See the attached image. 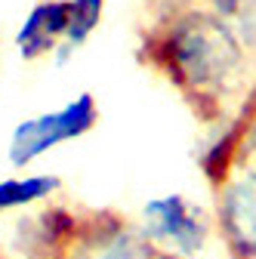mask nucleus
Segmentation results:
<instances>
[{
  "label": "nucleus",
  "mask_w": 256,
  "mask_h": 259,
  "mask_svg": "<svg viewBox=\"0 0 256 259\" xmlns=\"http://www.w3.org/2000/svg\"><path fill=\"white\" fill-rule=\"evenodd\" d=\"M139 59L207 130L226 123L256 87V59L229 22L201 0L145 16Z\"/></svg>",
  "instance_id": "obj_1"
},
{
  "label": "nucleus",
  "mask_w": 256,
  "mask_h": 259,
  "mask_svg": "<svg viewBox=\"0 0 256 259\" xmlns=\"http://www.w3.org/2000/svg\"><path fill=\"white\" fill-rule=\"evenodd\" d=\"M99 102L90 90L77 93L74 99H68L62 108L25 117L13 126L10 133V145H7V160L13 170H28L34 160H40L44 154H50L53 148L65 145V142H77L87 133H93L99 126Z\"/></svg>",
  "instance_id": "obj_2"
},
{
  "label": "nucleus",
  "mask_w": 256,
  "mask_h": 259,
  "mask_svg": "<svg viewBox=\"0 0 256 259\" xmlns=\"http://www.w3.org/2000/svg\"><path fill=\"white\" fill-rule=\"evenodd\" d=\"M136 222L157 250L176 259H198L207 250L210 235L216 232L213 213L179 191L145 201Z\"/></svg>",
  "instance_id": "obj_3"
},
{
  "label": "nucleus",
  "mask_w": 256,
  "mask_h": 259,
  "mask_svg": "<svg viewBox=\"0 0 256 259\" xmlns=\"http://www.w3.org/2000/svg\"><path fill=\"white\" fill-rule=\"evenodd\" d=\"M213 191V229L229 259H256V173L232 170Z\"/></svg>",
  "instance_id": "obj_4"
},
{
  "label": "nucleus",
  "mask_w": 256,
  "mask_h": 259,
  "mask_svg": "<svg viewBox=\"0 0 256 259\" xmlns=\"http://www.w3.org/2000/svg\"><path fill=\"white\" fill-rule=\"evenodd\" d=\"M198 167L210 188L219 185L232 170L256 173V87L226 123L210 130L198 151Z\"/></svg>",
  "instance_id": "obj_5"
},
{
  "label": "nucleus",
  "mask_w": 256,
  "mask_h": 259,
  "mask_svg": "<svg viewBox=\"0 0 256 259\" xmlns=\"http://www.w3.org/2000/svg\"><path fill=\"white\" fill-rule=\"evenodd\" d=\"M71 4L68 0H37L22 19V25L13 34V47L22 62L34 65L44 59H53L68 34Z\"/></svg>",
  "instance_id": "obj_6"
},
{
  "label": "nucleus",
  "mask_w": 256,
  "mask_h": 259,
  "mask_svg": "<svg viewBox=\"0 0 256 259\" xmlns=\"http://www.w3.org/2000/svg\"><path fill=\"white\" fill-rule=\"evenodd\" d=\"M62 194V176L56 173H25L0 179V216L13 210H28Z\"/></svg>",
  "instance_id": "obj_7"
},
{
  "label": "nucleus",
  "mask_w": 256,
  "mask_h": 259,
  "mask_svg": "<svg viewBox=\"0 0 256 259\" xmlns=\"http://www.w3.org/2000/svg\"><path fill=\"white\" fill-rule=\"evenodd\" d=\"M207 7H213L229 22V28L241 37V44L256 59V0H210Z\"/></svg>",
  "instance_id": "obj_8"
},
{
  "label": "nucleus",
  "mask_w": 256,
  "mask_h": 259,
  "mask_svg": "<svg viewBox=\"0 0 256 259\" xmlns=\"http://www.w3.org/2000/svg\"><path fill=\"white\" fill-rule=\"evenodd\" d=\"M176 4H182V0H145V16H151V13H161V10H167V7H176Z\"/></svg>",
  "instance_id": "obj_9"
},
{
  "label": "nucleus",
  "mask_w": 256,
  "mask_h": 259,
  "mask_svg": "<svg viewBox=\"0 0 256 259\" xmlns=\"http://www.w3.org/2000/svg\"><path fill=\"white\" fill-rule=\"evenodd\" d=\"M0 71H4V28H0Z\"/></svg>",
  "instance_id": "obj_10"
},
{
  "label": "nucleus",
  "mask_w": 256,
  "mask_h": 259,
  "mask_svg": "<svg viewBox=\"0 0 256 259\" xmlns=\"http://www.w3.org/2000/svg\"><path fill=\"white\" fill-rule=\"evenodd\" d=\"M0 259H7V250H4V247H0Z\"/></svg>",
  "instance_id": "obj_11"
},
{
  "label": "nucleus",
  "mask_w": 256,
  "mask_h": 259,
  "mask_svg": "<svg viewBox=\"0 0 256 259\" xmlns=\"http://www.w3.org/2000/svg\"><path fill=\"white\" fill-rule=\"evenodd\" d=\"M164 259H176V256H164Z\"/></svg>",
  "instance_id": "obj_12"
},
{
  "label": "nucleus",
  "mask_w": 256,
  "mask_h": 259,
  "mask_svg": "<svg viewBox=\"0 0 256 259\" xmlns=\"http://www.w3.org/2000/svg\"><path fill=\"white\" fill-rule=\"evenodd\" d=\"M201 4H210V0H201Z\"/></svg>",
  "instance_id": "obj_13"
}]
</instances>
